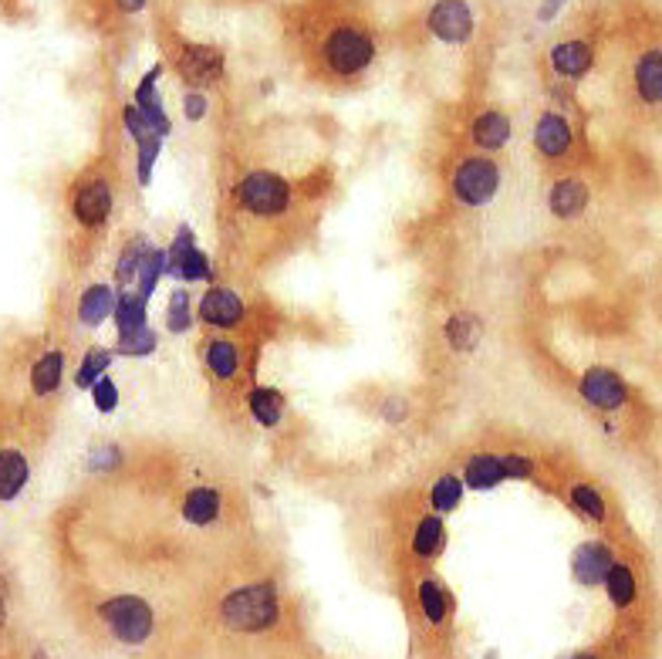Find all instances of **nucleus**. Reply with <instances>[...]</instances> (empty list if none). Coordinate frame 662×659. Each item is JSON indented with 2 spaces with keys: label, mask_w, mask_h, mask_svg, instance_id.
<instances>
[{
  "label": "nucleus",
  "mask_w": 662,
  "mask_h": 659,
  "mask_svg": "<svg viewBox=\"0 0 662 659\" xmlns=\"http://www.w3.org/2000/svg\"><path fill=\"white\" fill-rule=\"evenodd\" d=\"M440 335H443L446 349H450L453 355H470L483 342V322H480V315H473L470 308L453 311V315L443 322Z\"/></svg>",
  "instance_id": "nucleus-28"
},
{
  "label": "nucleus",
  "mask_w": 662,
  "mask_h": 659,
  "mask_svg": "<svg viewBox=\"0 0 662 659\" xmlns=\"http://www.w3.org/2000/svg\"><path fill=\"white\" fill-rule=\"evenodd\" d=\"M115 301H119V288L105 281H92L82 288L75 301V318L82 328H102L115 315Z\"/></svg>",
  "instance_id": "nucleus-24"
},
{
  "label": "nucleus",
  "mask_w": 662,
  "mask_h": 659,
  "mask_svg": "<svg viewBox=\"0 0 662 659\" xmlns=\"http://www.w3.org/2000/svg\"><path fill=\"white\" fill-rule=\"evenodd\" d=\"M223 511H227V487L213 484V480L190 484L180 494V518L190 528H213L223 518Z\"/></svg>",
  "instance_id": "nucleus-16"
},
{
  "label": "nucleus",
  "mask_w": 662,
  "mask_h": 659,
  "mask_svg": "<svg viewBox=\"0 0 662 659\" xmlns=\"http://www.w3.org/2000/svg\"><path fill=\"white\" fill-rule=\"evenodd\" d=\"M4 619H7V612H4V602H0V626H4Z\"/></svg>",
  "instance_id": "nucleus-47"
},
{
  "label": "nucleus",
  "mask_w": 662,
  "mask_h": 659,
  "mask_svg": "<svg viewBox=\"0 0 662 659\" xmlns=\"http://www.w3.org/2000/svg\"><path fill=\"white\" fill-rule=\"evenodd\" d=\"M615 561H619L615 558V548L605 538H588L571 551V575L585 589H598V585H605Z\"/></svg>",
  "instance_id": "nucleus-18"
},
{
  "label": "nucleus",
  "mask_w": 662,
  "mask_h": 659,
  "mask_svg": "<svg viewBox=\"0 0 662 659\" xmlns=\"http://www.w3.org/2000/svg\"><path fill=\"white\" fill-rule=\"evenodd\" d=\"M115 4H119V11H125V14H139L149 0H115Z\"/></svg>",
  "instance_id": "nucleus-45"
},
{
  "label": "nucleus",
  "mask_w": 662,
  "mask_h": 659,
  "mask_svg": "<svg viewBox=\"0 0 662 659\" xmlns=\"http://www.w3.org/2000/svg\"><path fill=\"white\" fill-rule=\"evenodd\" d=\"M561 494H565V504L571 507V511H575L581 521L595 524V528H605L608 518H612L608 494L595 484V480H585V477L568 480V484L561 487Z\"/></svg>",
  "instance_id": "nucleus-22"
},
{
  "label": "nucleus",
  "mask_w": 662,
  "mask_h": 659,
  "mask_svg": "<svg viewBox=\"0 0 662 659\" xmlns=\"http://www.w3.org/2000/svg\"><path fill=\"white\" fill-rule=\"evenodd\" d=\"M98 616L125 646L149 643V636L156 632V612L142 595H112L109 602L98 605Z\"/></svg>",
  "instance_id": "nucleus-10"
},
{
  "label": "nucleus",
  "mask_w": 662,
  "mask_h": 659,
  "mask_svg": "<svg viewBox=\"0 0 662 659\" xmlns=\"http://www.w3.org/2000/svg\"><path fill=\"white\" fill-rule=\"evenodd\" d=\"M504 190V166L497 156L456 153L443 169V193L456 210H483Z\"/></svg>",
  "instance_id": "nucleus-3"
},
{
  "label": "nucleus",
  "mask_w": 662,
  "mask_h": 659,
  "mask_svg": "<svg viewBox=\"0 0 662 659\" xmlns=\"http://www.w3.org/2000/svg\"><path fill=\"white\" fill-rule=\"evenodd\" d=\"M514 139V122L511 115L497 105H487V109L473 112L467 122V146L473 153L483 156H500Z\"/></svg>",
  "instance_id": "nucleus-15"
},
{
  "label": "nucleus",
  "mask_w": 662,
  "mask_h": 659,
  "mask_svg": "<svg viewBox=\"0 0 662 659\" xmlns=\"http://www.w3.org/2000/svg\"><path fill=\"white\" fill-rule=\"evenodd\" d=\"M456 470H460L463 484H467V491L473 494H490V491H497L500 484H507L504 450H494V447H477V450L463 453Z\"/></svg>",
  "instance_id": "nucleus-17"
},
{
  "label": "nucleus",
  "mask_w": 662,
  "mask_h": 659,
  "mask_svg": "<svg viewBox=\"0 0 662 659\" xmlns=\"http://www.w3.org/2000/svg\"><path fill=\"white\" fill-rule=\"evenodd\" d=\"M122 129H125V136H129L132 142H142L146 136H152L149 126H146V119H142V112L132 102L122 109Z\"/></svg>",
  "instance_id": "nucleus-42"
},
{
  "label": "nucleus",
  "mask_w": 662,
  "mask_h": 659,
  "mask_svg": "<svg viewBox=\"0 0 662 659\" xmlns=\"http://www.w3.org/2000/svg\"><path fill=\"white\" fill-rule=\"evenodd\" d=\"M220 622L230 632H267L281 622V592L274 582L237 585L220 599Z\"/></svg>",
  "instance_id": "nucleus-5"
},
{
  "label": "nucleus",
  "mask_w": 662,
  "mask_h": 659,
  "mask_svg": "<svg viewBox=\"0 0 662 659\" xmlns=\"http://www.w3.org/2000/svg\"><path fill=\"white\" fill-rule=\"evenodd\" d=\"M301 207V183L271 166L234 169L223 186V210L237 227H281L298 217Z\"/></svg>",
  "instance_id": "nucleus-1"
},
{
  "label": "nucleus",
  "mask_w": 662,
  "mask_h": 659,
  "mask_svg": "<svg viewBox=\"0 0 662 659\" xmlns=\"http://www.w3.org/2000/svg\"><path fill=\"white\" fill-rule=\"evenodd\" d=\"M379 416H382V423L402 426V423H409V416H413V403H409V396H402V393H389V396H382Z\"/></svg>",
  "instance_id": "nucleus-41"
},
{
  "label": "nucleus",
  "mask_w": 662,
  "mask_h": 659,
  "mask_svg": "<svg viewBox=\"0 0 662 659\" xmlns=\"http://www.w3.org/2000/svg\"><path fill=\"white\" fill-rule=\"evenodd\" d=\"M166 247V278L180 284H217V264L210 261V254L200 247L196 230L190 224H180L173 230Z\"/></svg>",
  "instance_id": "nucleus-9"
},
{
  "label": "nucleus",
  "mask_w": 662,
  "mask_h": 659,
  "mask_svg": "<svg viewBox=\"0 0 662 659\" xmlns=\"http://www.w3.org/2000/svg\"><path fill=\"white\" fill-rule=\"evenodd\" d=\"M115 355L119 359H149V355L159 352V332L152 325L146 328H136L129 335H115Z\"/></svg>",
  "instance_id": "nucleus-36"
},
{
  "label": "nucleus",
  "mask_w": 662,
  "mask_h": 659,
  "mask_svg": "<svg viewBox=\"0 0 662 659\" xmlns=\"http://www.w3.org/2000/svg\"><path fill=\"white\" fill-rule=\"evenodd\" d=\"M605 592H608V602L615 609H632L635 599H639V578H635V568L629 561H615L612 572L605 578Z\"/></svg>",
  "instance_id": "nucleus-35"
},
{
  "label": "nucleus",
  "mask_w": 662,
  "mask_h": 659,
  "mask_svg": "<svg viewBox=\"0 0 662 659\" xmlns=\"http://www.w3.org/2000/svg\"><path fill=\"white\" fill-rule=\"evenodd\" d=\"M115 200H119V190H115L112 176L102 173V169H88V173L78 176L75 186L68 190V213L78 230H85V234H102V230L112 224Z\"/></svg>",
  "instance_id": "nucleus-6"
},
{
  "label": "nucleus",
  "mask_w": 662,
  "mask_h": 659,
  "mask_svg": "<svg viewBox=\"0 0 662 659\" xmlns=\"http://www.w3.org/2000/svg\"><path fill=\"white\" fill-rule=\"evenodd\" d=\"M548 68H551L554 78H561V82H578V78H585L588 71L595 68L592 41H585V38L558 41L548 51Z\"/></svg>",
  "instance_id": "nucleus-23"
},
{
  "label": "nucleus",
  "mask_w": 662,
  "mask_h": 659,
  "mask_svg": "<svg viewBox=\"0 0 662 659\" xmlns=\"http://www.w3.org/2000/svg\"><path fill=\"white\" fill-rule=\"evenodd\" d=\"M166 281V247H152V254L146 257V264H142V271H139V278H136V291L142 298H149L152 301V295H156V288L159 284Z\"/></svg>",
  "instance_id": "nucleus-37"
},
{
  "label": "nucleus",
  "mask_w": 662,
  "mask_h": 659,
  "mask_svg": "<svg viewBox=\"0 0 662 659\" xmlns=\"http://www.w3.org/2000/svg\"><path fill=\"white\" fill-rule=\"evenodd\" d=\"M446 541H450V534H446L443 514H433V511H426L423 507V511L409 521L406 548H409V555H413L416 561H423V565H429V561H436L443 555Z\"/></svg>",
  "instance_id": "nucleus-20"
},
{
  "label": "nucleus",
  "mask_w": 662,
  "mask_h": 659,
  "mask_svg": "<svg viewBox=\"0 0 662 659\" xmlns=\"http://www.w3.org/2000/svg\"><path fill=\"white\" fill-rule=\"evenodd\" d=\"M568 659H598L595 653H575V656H568Z\"/></svg>",
  "instance_id": "nucleus-46"
},
{
  "label": "nucleus",
  "mask_w": 662,
  "mask_h": 659,
  "mask_svg": "<svg viewBox=\"0 0 662 659\" xmlns=\"http://www.w3.org/2000/svg\"><path fill=\"white\" fill-rule=\"evenodd\" d=\"M196 322L207 332L247 335V328L254 325V305L234 284L217 281L207 284V291L196 298Z\"/></svg>",
  "instance_id": "nucleus-7"
},
{
  "label": "nucleus",
  "mask_w": 662,
  "mask_h": 659,
  "mask_svg": "<svg viewBox=\"0 0 662 659\" xmlns=\"http://www.w3.org/2000/svg\"><path fill=\"white\" fill-rule=\"evenodd\" d=\"M88 396H92V406H95L102 416H112L115 409H119V403H122L119 382H115L112 376H102V379H98L95 386L88 389Z\"/></svg>",
  "instance_id": "nucleus-40"
},
{
  "label": "nucleus",
  "mask_w": 662,
  "mask_h": 659,
  "mask_svg": "<svg viewBox=\"0 0 662 659\" xmlns=\"http://www.w3.org/2000/svg\"><path fill=\"white\" fill-rule=\"evenodd\" d=\"M166 139L163 136H146L142 142H136V183L146 190L152 183V173H156V163L163 156Z\"/></svg>",
  "instance_id": "nucleus-38"
},
{
  "label": "nucleus",
  "mask_w": 662,
  "mask_h": 659,
  "mask_svg": "<svg viewBox=\"0 0 662 659\" xmlns=\"http://www.w3.org/2000/svg\"><path fill=\"white\" fill-rule=\"evenodd\" d=\"M632 88L639 95V102L646 105H662V51L652 48V51H642L632 65Z\"/></svg>",
  "instance_id": "nucleus-30"
},
{
  "label": "nucleus",
  "mask_w": 662,
  "mask_h": 659,
  "mask_svg": "<svg viewBox=\"0 0 662 659\" xmlns=\"http://www.w3.org/2000/svg\"><path fill=\"white\" fill-rule=\"evenodd\" d=\"M112 325H115V335H129V332H136V328H146L149 325V298H142L136 288L119 291Z\"/></svg>",
  "instance_id": "nucleus-33"
},
{
  "label": "nucleus",
  "mask_w": 662,
  "mask_h": 659,
  "mask_svg": "<svg viewBox=\"0 0 662 659\" xmlns=\"http://www.w3.org/2000/svg\"><path fill=\"white\" fill-rule=\"evenodd\" d=\"M531 149L544 166H551V173L571 169V159L578 153V132L575 122L558 109H544L534 119L531 129Z\"/></svg>",
  "instance_id": "nucleus-8"
},
{
  "label": "nucleus",
  "mask_w": 662,
  "mask_h": 659,
  "mask_svg": "<svg viewBox=\"0 0 662 659\" xmlns=\"http://www.w3.org/2000/svg\"><path fill=\"white\" fill-rule=\"evenodd\" d=\"M183 115L190 122H203L210 115V95L207 92H186L183 95Z\"/></svg>",
  "instance_id": "nucleus-43"
},
{
  "label": "nucleus",
  "mask_w": 662,
  "mask_h": 659,
  "mask_svg": "<svg viewBox=\"0 0 662 659\" xmlns=\"http://www.w3.org/2000/svg\"><path fill=\"white\" fill-rule=\"evenodd\" d=\"M416 602H419V612H423V619L429 622L433 629L446 626V619H450V609H453V599L450 592H446V585L440 582L436 575H423L416 585Z\"/></svg>",
  "instance_id": "nucleus-31"
},
{
  "label": "nucleus",
  "mask_w": 662,
  "mask_h": 659,
  "mask_svg": "<svg viewBox=\"0 0 662 659\" xmlns=\"http://www.w3.org/2000/svg\"><path fill=\"white\" fill-rule=\"evenodd\" d=\"M315 61L328 82H338V85L359 82L362 75H369L375 61H379L375 31L362 21H335L331 28L321 31Z\"/></svg>",
  "instance_id": "nucleus-2"
},
{
  "label": "nucleus",
  "mask_w": 662,
  "mask_h": 659,
  "mask_svg": "<svg viewBox=\"0 0 662 659\" xmlns=\"http://www.w3.org/2000/svg\"><path fill=\"white\" fill-rule=\"evenodd\" d=\"M65 372H68V352L65 349H44L38 359L31 362L28 372V386L38 399L55 396L61 386H65Z\"/></svg>",
  "instance_id": "nucleus-26"
},
{
  "label": "nucleus",
  "mask_w": 662,
  "mask_h": 659,
  "mask_svg": "<svg viewBox=\"0 0 662 659\" xmlns=\"http://www.w3.org/2000/svg\"><path fill=\"white\" fill-rule=\"evenodd\" d=\"M200 365L213 389L223 396H244L254 382V345L247 335L207 332L200 342Z\"/></svg>",
  "instance_id": "nucleus-4"
},
{
  "label": "nucleus",
  "mask_w": 662,
  "mask_h": 659,
  "mask_svg": "<svg viewBox=\"0 0 662 659\" xmlns=\"http://www.w3.org/2000/svg\"><path fill=\"white\" fill-rule=\"evenodd\" d=\"M122 447L119 443H98V447H92L88 450V457H85V463H88V470L92 474H112V470H119L122 467Z\"/></svg>",
  "instance_id": "nucleus-39"
},
{
  "label": "nucleus",
  "mask_w": 662,
  "mask_h": 659,
  "mask_svg": "<svg viewBox=\"0 0 662 659\" xmlns=\"http://www.w3.org/2000/svg\"><path fill=\"white\" fill-rule=\"evenodd\" d=\"M244 403V413L250 416V423H257L261 430H281L284 420H288V396L277 386H267V382H250L247 393L240 396Z\"/></svg>",
  "instance_id": "nucleus-19"
},
{
  "label": "nucleus",
  "mask_w": 662,
  "mask_h": 659,
  "mask_svg": "<svg viewBox=\"0 0 662 659\" xmlns=\"http://www.w3.org/2000/svg\"><path fill=\"white\" fill-rule=\"evenodd\" d=\"M426 31L436 41L463 48L477 34V17L467 0H433V7L426 11Z\"/></svg>",
  "instance_id": "nucleus-13"
},
{
  "label": "nucleus",
  "mask_w": 662,
  "mask_h": 659,
  "mask_svg": "<svg viewBox=\"0 0 662 659\" xmlns=\"http://www.w3.org/2000/svg\"><path fill=\"white\" fill-rule=\"evenodd\" d=\"M34 659H48V656H44V653H38V656H34Z\"/></svg>",
  "instance_id": "nucleus-48"
},
{
  "label": "nucleus",
  "mask_w": 662,
  "mask_h": 659,
  "mask_svg": "<svg viewBox=\"0 0 662 659\" xmlns=\"http://www.w3.org/2000/svg\"><path fill=\"white\" fill-rule=\"evenodd\" d=\"M423 507L433 514H453L456 507L463 504V497H467V484H463L460 470H440V474L429 477V484L423 487Z\"/></svg>",
  "instance_id": "nucleus-25"
},
{
  "label": "nucleus",
  "mask_w": 662,
  "mask_h": 659,
  "mask_svg": "<svg viewBox=\"0 0 662 659\" xmlns=\"http://www.w3.org/2000/svg\"><path fill=\"white\" fill-rule=\"evenodd\" d=\"M561 7H565V0H541V11H538V21H554V17H558V11Z\"/></svg>",
  "instance_id": "nucleus-44"
},
{
  "label": "nucleus",
  "mask_w": 662,
  "mask_h": 659,
  "mask_svg": "<svg viewBox=\"0 0 662 659\" xmlns=\"http://www.w3.org/2000/svg\"><path fill=\"white\" fill-rule=\"evenodd\" d=\"M548 213L561 224H571V220H581L585 210L592 207V186L575 169H561V173L551 176L548 183Z\"/></svg>",
  "instance_id": "nucleus-14"
},
{
  "label": "nucleus",
  "mask_w": 662,
  "mask_h": 659,
  "mask_svg": "<svg viewBox=\"0 0 662 659\" xmlns=\"http://www.w3.org/2000/svg\"><path fill=\"white\" fill-rule=\"evenodd\" d=\"M31 484V460L24 450L4 447L0 450V504H11Z\"/></svg>",
  "instance_id": "nucleus-29"
},
{
  "label": "nucleus",
  "mask_w": 662,
  "mask_h": 659,
  "mask_svg": "<svg viewBox=\"0 0 662 659\" xmlns=\"http://www.w3.org/2000/svg\"><path fill=\"white\" fill-rule=\"evenodd\" d=\"M115 359H119V355H115L112 345H88V349L82 352V359H78V369H75V389L88 393L98 379L109 376Z\"/></svg>",
  "instance_id": "nucleus-34"
},
{
  "label": "nucleus",
  "mask_w": 662,
  "mask_h": 659,
  "mask_svg": "<svg viewBox=\"0 0 662 659\" xmlns=\"http://www.w3.org/2000/svg\"><path fill=\"white\" fill-rule=\"evenodd\" d=\"M159 78H163V65L149 68L146 75L139 78L136 95H132V105L142 112V119H146L152 136L169 139V132H173V119H169L166 102H163V95H159Z\"/></svg>",
  "instance_id": "nucleus-21"
},
{
  "label": "nucleus",
  "mask_w": 662,
  "mask_h": 659,
  "mask_svg": "<svg viewBox=\"0 0 662 659\" xmlns=\"http://www.w3.org/2000/svg\"><path fill=\"white\" fill-rule=\"evenodd\" d=\"M173 71L186 85V92H207V88L220 85L223 75H227V55L217 44L180 41L173 55Z\"/></svg>",
  "instance_id": "nucleus-11"
},
{
  "label": "nucleus",
  "mask_w": 662,
  "mask_h": 659,
  "mask_svg": "<svg viewBox=\"0 0 662 659\" xmlns=\"http://www.w3.org/2000/svg\"><path fill=\"white\" fill-rule=\"evenodd\" d=\"M163 325H166V332L169 335H176V338H183V335H190L196 325V301H193V291L186 288V284H180V288H173L169 291V298H166V311H163Z\"/></svg>",
  "instance_id": "nucleus-32"
},
{
  "label": "nucleus",
  "mask_w": 662,
  "mask_h": 659,
  "mask_svg": "<svg viewBox=\"0 0 662 659\" xmlns=\"http://www.w3.org/2000/svg\"><path fill=\"white\" fill-rule=\"evenodd\" d=\"M575 393L595 413H622L632 399V386L622 372L608 369V365H588L575 382Z\"/></svg>",
  "instance_id": "nucleus-12"
},
{
  "label": "nucleus",
  "mask_w": 662,
  "mask_h": 659,
  "mask_svg": "<svg viewBox=\"0 0 662 659\" xmlns=\"http://www.w3.org/2000/svg\"><path fill=\"white\" fill-rule=\"evenodd\" d=\"M152 240L149 234H129L122 240L119 254H115V267H112V278H115V288L125 291V288H136V278L146 264V257L152 254Z\"/></svg>",
  "instance_id": "nucleus-27"
}]
</instances>
